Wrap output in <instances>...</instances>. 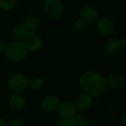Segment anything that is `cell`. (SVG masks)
I'll use <instances>...</instances> for the list:
<instances>
[{
	"label": "cell",
	"instance_id": "cell-23",
	"mask_svg": "<svg viewBox=\"0 0 126 126\" xmlns=\"http://www.w3.org/2000/svg\"><path fill=\"white\" fill-rule=\"evenodd\" d=\"M119 43H120V47H122L123 49L126 50V37L122 39L121 41H119Z\"/></svg>",
	"mask_w": 126,
	"mask_h": 126
},
{
	"label": "cell",
	"instance_id": "cell-10",
	"mask_svg": "<svg viewBox=\"0 0 126 126\" xmlns=\"http://www.w3.org/2000/svg\"><path fill=\"white\" fill-rule=\"evenodd\" d=\"M106 87L117 88L121 87L125 82L124 77L120 74H111L105 78Z\"/></svg>",
	"mask_w": 126,
	"mask_h": 126
},
{
	"label": "cell",
	"instance_id": "cell-17",
	"mask_svg": "<svg viewBox=\"0 0 126 126\" xmlns=\"http://www.w3.org/2000/svg\"><path fill=\"white\" fill-rule=\"evenodd\" d=\"M16 6V0H0V8L9 11Z\"/></svg>",
	"mask_w": 126,
	"mask_h": 126
},
{
	"label": "cell",
	"instance_id": "cell-2",
	"mask_svg": "<svg viewBox=\"0 0 126 126\" xmlns=\"http://www.w3.org/2000/svg\"><path fill=\"white\" fill-rule=\"evenodd\" d=\"M5 53L9 60L14 62H19L25 59L28 51L25 44L14 41L7 45Z\"/></svg>",
	"mask_w": 126,
	"mask_h": 126
},
{
	"label": "cell",
	"instance_id": "cell-20",
	"mask_svg": "<svg viewBox=\"0 0 126 126\" xmlns=\"http://www.w3.org/2000/svg\"><path fill=\"white\" fill-rule=\"evenodd\" d=\"M57 126H77L74 122L73 119H61Z\"/></svg>",
	"mask_w": 126,
	"mask_h": 126
},
{
	"label": "cell",
	"instance_id": "cell-6",
	"mask_svg": "<svg viewBox=\"0 0 126 126\" xmlns=\"http://www.w3.org/2000/svg\"><path fill=\"white\" fill-rule=\"evenodd\" d=\"M59 105V98L55 94H48L44 97L41 105L45 111L50 112L58 108Z\"/></svg>",
	"mask_w": 126,
	"mask_h": 126
},
{
	"label": "cell",
	"instance_id": "cell-21",
	"mask_svg": "<svg viewBox=\"0 0 126 126\" xmlns=\"http://www.w3.org/2000/svg\"><path fill=\"white\" fill-rule=\"evenodd\" d=\"M9 126H24V125H23L22 122L20 119H13L12 121L10 122Z\"/></svg>",
	"mask_w": 126,
	"mask_h": 126
},
{
	"label": "cell",
	"instance_id": "cell-18",
	"mask_svg": "<svg viewBox=\"0 0 126 126\" xmlns=\"http://www.w3.org/2000/svg\"><path fill=\"white\" fill-rule=\"evenodd\" d=\"M85 23L81 20V19H78L77 21L74 22V25H73V31L76 33H80L82 32L85 30Z\"/></svg>",
	"mask_w": 126,
	"mask_h": 126
},
{
	"label": "cell",
	"instance_id": "cell-11",
	"mask_svg": "<svg viewBox=\"0 0 126 126\" xmlns=\"http://www.w3.org/2000/svg\"><path fill=\"white\" fill-rule=\"evenodd\" d=\"M81 20L85 22H92L97 18L96 10L93 7H85L80 12Z\"/></svg>",
	"mask_w": 126,
	"mask_h": 126
},
{
	"label": "cell",
	"instance_id": "cell-27",
	"mask_svg": "<svg viewBox=\"0 0 126 126\" xmlns=\"http://www.w3.org/2000/svg\"><path fill=\"white\" fill-rule=\"evenodd\" d=\"M60 1H61V0H60Z\"/></svg>",
	"mask_w": 126,
	"mask_h": 126
},
{
	"label": "cell",
	"instance_id": "cell-5",
	"mask_svg": "<svg viewBox=\"0 0 126 126\" xmlns=\"http://www.w3.org/2000/svg\"><path fill=\"white\" fill-rule=\"evenodd\" d=\"M57 109L59 115L63 119H73L77 113V109L74 104L70 101H64L59 103Z\"/></svg>",
	"mask_w": 126,
	"mask_h": 126
},
{
	"label": "cell",
	"instance_id": "cell-7",
	"mask_svg": "<svg viewBox=\"0 0 126 126\" xmlns=\"http://www.w3.org/2000/svg\"><path fill=\"white\" fill-rule=\"evenodd\" d=\"M25 45L26 48H28L32 51H37L42 47V40L37 35L30 33L25 40Z\"/></svg>",
	"mask_w": 126,
	"mask_h": 126
},
{
	"label": "cell",
	"instance_id": "cell-24",
	"mask_svg": "<svg viewBox=\"0 0 126 126\" xmlns=\"http://www.w3.org/2000/svg\"><path fill=\"white\" fill-rule=\"evenodd\" d=\"M79 126H95L91 122H89V121H85L82 125H79Z\"/></svg>",
	"mask_w": 126,
	"mask_h": 126
},
{
	"label": "cell",
	"instance_id": "cell-19",
	"mask_svg": "<svg viewBox=\"0 0 126 126\" xmlns=\"http://www.w3.org/2000/svg\"><path fill=\"white\" fill-rule=\"evenodd\" d=\"M74 122L77 125H81L86 121V116L84 113H77L73 118Z\"/></svg>",
	"mask_w": 126,
	"mask_h": 126
},
{
	"label": "cell",
	"instance_id": "cell-8",
	"mask_svg": "<svg viewBox=\"0 0 126 126\" xmlns=\"http://www.w3.org/2000/svg\"><path fill=\"white\" fill-rule=\"evenodd\" d=\"M92 104V97L86 94H82L75 101V107L77 110L84 111L89 109Z\"/></svg>",
	"mask_w": 126,
	"mask_h": 126
},
{
	"label": "cell",
	"instance_id": "cell-25",
	"mask_svg": "<svg viewBox=\"0 0 126 126\" xmlns=\"http://www.w3.org/2000/svg\"><path fill=\"white\" fill-rule=\"evenodd\" d=\"M0 126H5V122L2 117H0Z\"/></svg>",
	"mask_w": 126,
	"mask_h": 126
},
{
	"label": "cell",
	"instance_id": "cell-1",
	"mask_svg": "<svg viewBox=\"0 0 126 126\" xmlns=\"http://www.w3.org/2000/svg\"><path fill=\"white\" fill-rule=\"evenodd\" d=\"M79 84L85 94L91 97L101 96L106 89L105 77L99 73L94 71L84 73L79 79Z\"/></svg>",
	"mask_w": 126,
	"mask_h": 126
},
{
	"label": "cell",
	"instance_id": "cell-12",
	"mask_svg": "<svg viewBox=\"0 0 126 126\" xmlns=\"http://www.w3.org/2000/svg\"><path fill=\"white\" fill-rule=\"evenodd\" d=\"M12 36L16 42H22L25 41L27 36H28L29 33L25 29L24 25H18L13 28L12 29Z\"/></svg>",
	"mask_w": 126,
	"mask_h": 126
},
{
	"label": "cell",
	"instance_id": "cell-14",
	"mask_svg": "<svg viewBox=\"0 0 126 126\" xmlns=\"http://www.w3.org/2000/svg\"><path fill=\"white\" fill-rule=\"evenodd\" d=\"M9 105L14 109L21 110L25 106V99L22 95L13 94L10 97Z\"/></svg>",
	"mask_w": 126,
	"mask_h": 126
},
{
	"label": "cell",
	"instance_id": "cell-16",
	"mask_svg": "<svg viewBox=\"0 0 126 126\" xmlns=\"http://www.w3.org/2000/svg\"><path fill=\"white\" fill-rule=\"evenodd\" d=\"M44 86V81L42 79L38 77H33L29 81V87L34 91H39Z\"/></svg>",
	"mask_w": 126,
	"mask_h": 126
},
{
	"label": "cell",
	"instance_id": "cell-4",
	"mask_svg": "<svg viewBox=\"0 0 126 126\" xmlns=\"http://www.w3.org/2000/svg\"><path fill=\"white\" fill-rule=\"evenodd\" d=\"M8 85L11 89L15 92H22L29 87V80L23 74H15L9 79Z\"/></svg>",
	"mask_w": 126,
	"mask_h": 126
},
{
	"label": "cell",
	"instance_id": "cell-15",
	"mask_svg": "<svg viewBox=\"0 0 126 126\" xmlns=\"http://www.w3.org/2000/svg\"><path fill=\"white\" fill-rule=\"evenodd\" d=\"M120 48V43L119 41L116 38H110L109 39L105 45V52L108 54H114L119 51Z\"/></svg>",
	"mask_w": 126,
	"mask_h": 126
},
{
	"label": "cell",
	"instance_id": "cell-22",
	"mask_svg": "<svg viewBox=\"0 0 126 126\" xmlns=\"http://www.w3.org/2000/svg\"><path fill=\"white\" fill-rule=\"evenodd\" d=\"M7 45L3 42V41H0V53L5 52Z\"/></svg>",
	"mask_w": 126,
	"mask_h": 126
},
{
	"label": "cell",
	"instance_id": "cell-9",
	"mask_svg": "<svg viewBox=\"0 0 126 126\" xmlns=\"http://www.w3.org/2000/svg\"><path fill=\"white\" fill-rule=\"evenodd\" d=\"M96 28L102 34L105 36L112 34V33L114 31V25L108 18H103L100 19L97 23Z\"/></svg>",
	"mask_w": 126,
	"mask_h": 126
},
{
	"label": "cell",
	"instance_id": "cell-26",
	"mask_svg": "<svg viewBox=\"0 0 126 126\" xmlns=\"http://www.w3.org/2000/svg\"><path fill=\"white\" fill-rule=\"evenodd\" d=\"M122 120V122H123V124H124V125L126 126V113H125L123 115Z\"/></svg>",
	"mask_w": 126,
	"mask_h": 126
},
{
	"label": "cell",
	"instance_id": "cell-13",
	"mask_svg": "<svg viewBox=\"0 0 126 126\" xmlns=\"http://www.w3.org/2000/svg\"><path fill=\"white\" fill-rule=\"evenodd\" d=\"M39 23V17L36 15L30 14L26 17V19L25 20L24 27L25 28V29L28 31V32L30 34V33H33L35 31Z\"/></svg>",
	"mask_w": 126,
	"mask_h": 126
},
{
	"label": "cell",
	"instance_id": "cell-3",
	"mask_svg": "<svg viewBox=\"0 0 126 126\" xmlns=\"http://www.w3.org/2000/svg\"><path fill=\"white\" fill-rule=\"evenodd\" d=\"M43 8L46 14L51 19L59 18L63 12V5L60 0H46Z\"/></svg>",
	"mask_w": 126,
	"mask_h": 126
}]
</instances>
